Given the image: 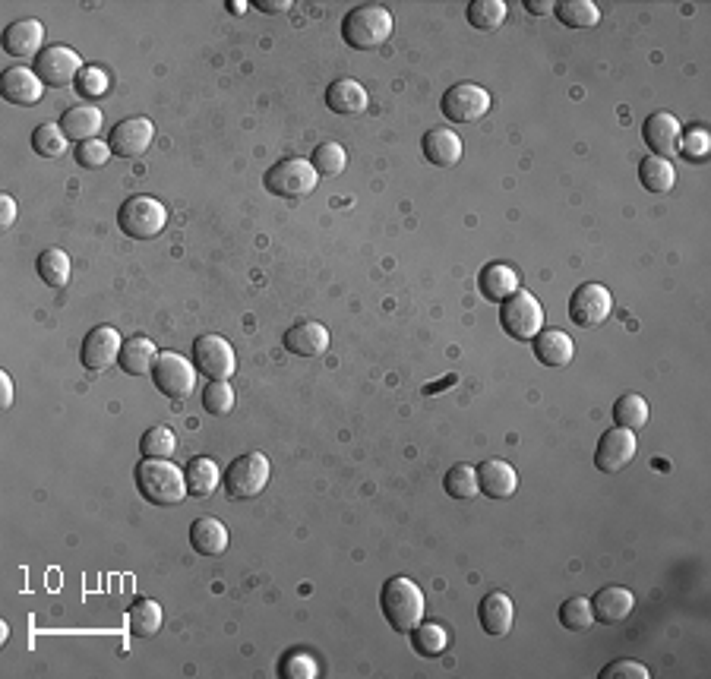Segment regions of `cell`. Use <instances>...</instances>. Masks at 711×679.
<instances>
[{
    "mask_svg": "<svg viewBox=\"0 0 711 679\" xmlns=\"http://www.w3.org/2000/svg\"><path fill=\"white\" fill-rule=\"evenodd\" d=\"M136 487L152 506H177L184 496H190L181 465L168 462V458H143L136 468Z\"/></svg>",
    "mask_w": 711,
    "mask_h": 679,
    "instance_id": "cell-1",
    "label": "cell"
},
{
    "mask_svg": "<svg viewBox=\"0 0 711 679\" xmlns=\"http://www.w3.org/2000/svg\"><path fill=\"white\" fill-rule=\"evenodd\" d=\"M380 607H383V616L389 619V626L395 632L408 635L424 619L427 601H424V591L414 585L411 578L395 575V578H389V582L383 585Z\"/></svg>",
    "mask_w": 711,
    "mask_h": 679,
    "instance_id": "cell-2",
    "label": "cell"
},
{
    "mask_svg": "<svg viewBox=\"0 0 711 679\" xmlns=\"http://www.w3.org/2000/svg\"><path fill=\"white\" fill-rule=\"evenodd\" d=\"M342 38L348 48L373 51L386 45L392 38V13L383 4H361L345 13L342 19Z\"/></svg>",
    "mask_w": 711,
    "mask_h": 679,
    "instance_id": "cell-3",
    "label": "cell"
},
{
    "mask_svg": "<svg viewBox=\"0 0 711 679\" xmlns=\"http://www.w3.org/2000/svg\"><path fill=\"white\" fill-rule=\"evenodd\" d=\"M117 225L133 241H155L168 225V209L155 196H130L117 212Z\"/></svg>",
    "mask_w": 711,
    "mask_h": 679,
    "instance_id": "cell-4",
    "label": "cell"
},
{
    "mask_svg": "<svg viewBox=\"0 0 711 679\" xmlns=\"http://www.w3.org/2000/svg\"><path fill=\"white\" fill-rule=\"evenodd\" d=\"M263 184L269 193L275 196H285V199H298V196H310L320 184V174L310 165V158H282V162H275Z\"/></svg>",
    "mask_w": 711,
    "mask_h": 679,
    "instance_id": "cell-5",
    "label": "cell"
},
{
    "mask_svg": "<svg viewBox=\"0 0 711 679\" xmlns=\"http://www.w3.org/2000/svg\"><path fill=\"white\" fill-rule=\"evenodd\" d=\"M500 326L516 342H535V335L544 329V310L538 297L531 291H516L512 297H506L500 310Z\"/></svg>",
    "mask_w": 711,
    "mask_h": 679,
    "instance_id": "cell-6",
    "label": "cell"
},
{
    "mask_svg": "<svg viewBox=\"0 0 711 679\" xmlns=\"http://www.w3.org/2000/svg\"><path fill=\"white\" fill-rule=\"evenodd\" d=\"M269 484V458L263 452H247L234 458L225 471V490L234 499H253L260 496Z\"/></svg>",
    "mask_w": 711,
    "mask_h": 679,
    "instance_id": "cell-7",
    "label": "cell"
},
{
    "mask_svg": "<svg viewBox=\"0 0 711 679\" xmlns=\"http://www.w3.org/2000/svg\"><path fill=\"white\" fill-rule=\"evenodd\" d=\"M610 313H614V297H610V291L598 282L579 285L569 297V319L579 329L601 326L604 319H610Z\"/></svg>",
    "mask_w": 711,
    "mask_h": 679,
    "instance_id": "cell-8",
    "label": "cell"
},
{
    "mask_svg": "<svg viewBox=\"0 0 711 679\" xmlns=\"http://www.w3.org/2000/svg\"><path fill=\"white\" fill-rule=\"evenodd\" d=\"M440 111L456 124H474L490 111V92L474 83H459L443 92Z\"/></svg>",
    "mask_w": 711,
    "mask_h": 679,
    "instance_id": "cell-9",
    "label": "cell"
},
{
    "mask_svg": "<svg viewBox=\"0 0 711 679\" xmlns=\"http://www.w3.org/2000/svg\"><path fill=\"white\" fill-rule=\"evenodd\" d=\"M193 361L196 370L206 373L209 379H231L237 370V357L231 342H225L222 335H200L193 342Z\"/></svg>",
    "mask_w": 711,
    "mask_h": 679,
    "instance_id": "cell-10",
    "label": "cell"
},
{
    "mask_svg": "<svg viewBox=\"0 0 711 679\" xmlns=\"http://www.w3.org/2000/svg\"><path fill=\"white\" fill-rule=\"evenodd\" d=\"M155 386L168 398H187L196 389V367H190L177 351H162L155 361Z\"/></svg>",
    "mask_w": 711,
    "mask_h": 679,
    "instance_id": "cell-11",
    "label": "cell"
},
{
    "mask_svg": "<svg viewBox=\"0 0 711 679\" xmlns=\"http://www.w3.org/2000/svg\"><path fill=\"white\" fill-rule=\"evenodd\" d=\"M35 73L45 86H70L83 73L79 54L67 45H51L35 57Z\"/></svg>",
    "mask_w": 711,
    "mask_h": 679,
    "instance_id": "cell-12",
    "label": "cell"
},
{
    "mask_svg": "<svg viewBox=\"0 0 711 679\" xmlns=\"http://www.w3.org/2000/svg\"><path fill=\"white\" fill-rule=\"evenodd\" d=\"M636 452H639L636 433L626 430V427H614V430H607L601 436V443L595 449V465L604 474H617L632 462V458H636Z\"/></svg>",
    "mask_w": 711,
    "mask_h": 679,
    "instance_id": "cell-13",
    "label": "cell"
},
{
    "mask_svg": "<svg viewBox=\"0 0 711 679\" xmlns=\"http://www.w3.org/2000/svg\"><path fill=\"white\" fill-rule=\"evenodd\" d=\"M121 351H124L121 332L114 326H95L83 342V367L92 373H102L114 361H121Z\"/></svg>",
    "mask_w": 711,
    "mask_h": 679,
    "instance_id": "cell-14",
    "label": "cell"
},
{
    "mask_svg": "<svg viewBox=\"0 0 711 679\" xmlns=\"http://www.w3.org/2000/svg\"><path fill=\"white\" fill-rule=\"evenodd\" d=\"M152 139H155V124L149 117H127V121H121L111 130L108 146L121 158H140L143 152H149Z\"/></svg>",
    "mask_w": 711,
    "mask_h": 679,
    "instance_id": "cell-15",
    "label": "cell"
},
{
    "mask_svg": "<svg viewBox=\"0 0 711 679\" xmlns=\"http://www.w3.org/2000/svg\"><path fill=\"white\" fill-rule=\"evenodd\" d=\"M680 136H683V127L674 114L667 111H655L645 117L642 124V139L648 143V149L655 152L658 158H670V155H680Z\"/></svg>",
    "mask_w": 711,
    "mask_h": 679,
    "instance_id": "cell-16",
    "label": "cell"
},
{
    "mask_svg": "<svg viewBox=\"0 0 711 679\" xmlns=\"http://www.w3.org/2000/svg\"><path fill=\"white\" fill-rule=\"evenodd\" d=\"M45 26L38 19H16L4 29V51L10 57H38L45 48Z\"/></svg>",
    "mask_w": 711,
    "mask_h": 679,
    "instance_id": "cell-17",
    "label": "cell"
},
{
    "mask_svg": "<svg viewBox=\"0 0 711 679\" xmlns=\"http://www.w3.org/2000/svg\"><path fill=\"white\" fill-rule=\"evenodd\" d=\"M591 610H595V623L617 626L632 610H636V594H632L629 588H620V585H607L595 594Z\"/></svg>",
    "mask_w": 711,
    "mask_h": 679,
    "instance_id": "cell-18",
    "label": "cell"
},
{
    "mask_svg": "<svg viewBox=\"0 0 711 679\" xmlns=\"http://www.w3.org/2000/svg\"><path fill=\"white\" fill-rule=\"evenodd\" d=\"M367 105H370V95L358 79H335V83L326 89V108L332 114L358 117L367 111Z\"/></svg>",
    "mask_w": 711,
    "mask_h": 679,
    "instance_id": "cell-19",
    "label": "cell"
},
{
    "mask_svg": "<svg viewBox=\"0 0 711 679\" xmlns=\"http://www.w3.org/2000/svg\"><path fill=\"white\" fill-rule=\"evenodd\" d=\"M478 487L490 499H509L519 490V474L503 458H490V462L478 465Z\"/></svg>",
    "mask_w": 711,
    "mask_h": 679,
    "instance_id": "cell-20",
    "label": "cell"
},
{
    "mask_svg": "<svg viewBox=\"0 0 711 679\" xmlns=\"http://www.w3.org/2000/svg\"><path fill=\"white\" fill-rule=\"evenodd\" d=\"M42 95H45V83L38 79L35 70L29 67H10L4 73V98L10 105H38L42 102Z\"/></svg>",
    "mask_w": 711,
    "mask_h": 679,
    "instance_id": "cell-21",
    "label": "cell"
},
{
    "mask_svg": "<svg viewBox=\"0 0 711 679\" xmlns=\"http://www.w3.org/2000/svg\"><path fill=\"white\" fill-rule=\"evenodd\" d=\"M478 288H481V294L487 297V301L503 304L506 297L522 291V282H519V272L512 269L509 263H490L478 275Z\"/></svg>",
    "mask_w": 711,
    "mask_h": 679,
    "instance_id": "cell-22",
    "label": "cell"
},
{
    "mask_svg": "<svg viewBox=\"0 0 711 679\" xmlns=\"http://www.w3.org/2000/svg\"><path fill=\"white\" fill-rule=\"evenodd\" d=\"M285 348L298 357H316L329 348V332L323 323H313V319H304V323H294L285 332Z\"/></svg>",
    "mask_w": 711,
    "mask_h": 679,
    "instance_id": "cell-23",
    "label": "cell"
},
{
    "mask_svg": "<svg viewBox=\"0 0 711 679\" xmlns=\"http://www.w3.org/2000/svg\"><path fill=\"white\" fill-rule=\"evenodd\" d=\"M535 357L544 367H569L576 357V345L560 329H541L535 335Z\"/></svg>",
    "mask_w": 711,
    "mask_h": 679,
    "instance_id": "cell-24",
    "label": "cell"
},
{
    "mask_svg": "<svg viewBox=\"0 0 711 679\" xmlns=\"http://www.w3.org/2000/svg\"><path fill=\"white\" fill-rule=\"evenodd\" d=\"M424 158L437 168H452L462 158V136L446 127H437L424 136Z\"/></svg>",
    "mask_w": 711,
    "mask_h": 679,
    "instance_id": "cell-25",
    "label": "cell"
},
{
    "mask_svg": "<svg viewBox=\"0 0 711 679\" xmlns=\"http://www.w3.org/2000/svg\"><path fill=\"white\" fill-rule=\"evenodd\" d=\"M478 619H481V626H484L487 635H497V638H500V635H506V632L512 629V619H516V607H512L509 594L493 591V594H487L484 601H481Z\"/></svg>",
    "mask_w": 711,
    "mask_h": 679,
    "instance_id": "cell-26",
    "label": "cell"
},
{
    "mask_svg": "<svg viewBox=\"0 0 711 679\" xmlns=\"http://www.w3.org/2000/svg\"><path fill=\"white\" fill-rule=\"evenodd\" d=\"M190 544L200 556H222L228 550V528L219 518H196L190 525Z\"/></svg>",
    "mask_w": 711,
    "mask_h": 679,
    "instance_id": "cell-27",
    "label": "cell"
},
{
    "mask_svg": "<svg viewBox=\"0 0 711 679\" xmlns=\"http://www.w3.org/2000/svg\"><path fill=\"white\" fill-rule=\"evenodd\" d=\"M158 354L162 351H155V342H149L146 335H133L130 342H124V351H121V370L130 373V376H149L155 370V361H158Z\"/></svg>",
    "mask_w": 711,
    "mask_h": 679,
    "instance_id": "cell-28",
    "label": "cell"
},
{
    "mask_svg": "<svg viewBox=\"0 0 711 679\" xmlns=\"http://www.w3.org/2000/svg\"><path fill=\"white\" fill-rule=\"evenodd\" d=\"M61 130L67 133V139H76V146L86 143V139H98V133H102V111L92 105H76L61 117Z\"/></svg>",
    "mask_w": 711,
    "mask_h": 679,
    "instance_id": "cell-29",
    "label": "cell"
},
{
    "mask_svg": "<svg viewBox=\"0 0 711 679\" xmlns=\"http://www.w3.org/2000/svg\"><path fill=\"white\" fill-rule=\"evenodd\" d=\"M184 477H187V493L206 499L209 493H215V487H219L222 471H219V465L212 462V458L196 455V458H190V462H187Z\"/></svg>",
    "mask_w": 711,
    "mask_h": 679,
    "instance_id": "cell-30",
    "label": "cell"
},
{
    "mask_svg": "<svg viewBox=\"0 0 711 679\" xmlns=\"http://www.w3.org/2000/svg\"><path fill=\"white\" fill-rule=\"evenodd\" d=\"M35 269H38V278H42L48 288H67L70 272H73L70 256L61 247H48V250L38 253Z\"/></svg>",
    "mask_w": 711,
    "mask_h": 679,
    "instance_id": "cell-31",
    "label": "cell"
},
{
    "mask_svg": "<svg viewBox=\"0 0 711 679\" xmlns=\"http://www.w3.org/2000/svg\"><path fill=\"white\" fill-rule=\"evenodd\" d=\"M639 181L648 193H667V190H674V184H677V168L670 165V158L648 155V158H642V165H639Z\"/></svg>",
    "mask_w": 711,
    "mask_h": 679,
    "instance_id": "cell-32",
    "label": "cell"
},
{
    "mask_svg": "<svg viewBox=\"0 0 711 679\" xmlns=\"http://www.w3.org/2000/svg\"><path fill=\"white\" fill-rule=\"evenodd\" d=\"M130 635L133 638H152L162 629V607H158L152 597H140L133 607H130Z\"/></svg>",
    "mask_w": 711,
    "mask_h": 679,
    "instance_id": "cell-33",
    "label": "cell"
},
{
    "mask_svg": "<svg viewBox=\"0 0 711 679\" xmlns=\"http://www.w3.org/2000/svg\"><path fill=\"white\" fill-rule=\"evenodd\" d=\"M408 635H411L414 651H418L421 657H440L449 648V632L440 623H424L421 619V623L414 626Z\"/></svg>",
    "mask_w": 711,
    "mask_h": 679,
    "instance_id": "cell-34",
    "label": "cell"
},
{
    "mask_svg": "<svg viewBox=\"0 0 711 679\" xmlns=\"http://www.w3.org/2000/svg\"><path fill=\"white\" fill-rule=\"evenodd\" d=\"M553 13H557L560 23L569 29H591L601 23V10L598 4H591V0H563Z\"/></svg>",
    "mask_w": 711,
    "mask_h": 679,
    "instance_id": "cell-35",
    "label": "cell"
},
{
    "mask_svg": "<svg viewBox=\"0 0 711 679\" xmlns=\"http://www.w3.org/2000/svg\"><path fill=\"white\" fill-rule=\"evenodd\" d=\"M614 421L617 427H626V430H642L648 424V402L642 395L636 392H626L617 398V405H614Z\"/></svg>",
    "mask_w": 711,
    "mask_h": 679,
    "instance_id": "cell-36",
    "label": "cell"
},
{
    "mask_svg": "<svg viewBox=\"0 0 711 679\" xmlns=\"http://www.w3.org/2000/svg\"><path fill=\"white\" fill-rule=\"evenodd\" d=\"M506 13H509V7L503 4V0H471L468 4V23L474 29H481V32H493V29L503 26Z\"/></svg>",
    "mask_w": 711,
    "mask_h": 679,
    "instance_id": "cell-37",
    "label": "cell"
},
{
    "mask_svg": "<svg viewBox=\"0 0 711 679\" xmlns=\"http://www.w3.org/2000/svg\"><path fill=\"white\" fill-rule=\"evenodd\" d=\"M310 165L316 168V174H326V177H339L348 165V152L342 143H335V139H329V143H320L313 149L310 155Z\"/></svg>",
    "mask_w": 711,
    "mask_h": 679,
    "instance_id": "cell-38",
    "label": "cell"
},
{
    "mask_svg": "<svg viewBox=\"0 0 711 679\" xmlns=\"http://www.w3.org/2000/svg\"><path fill=\"white\" fill-rule=\"evenodd\" d=\"M443 487H446V493H449L452 499H474V496L481 493V487H478V468H474V465H456V468H449Z\"/></svg>",
    "mask_w": 711,
    "mask_h": 679,
    "instance_id": "cell-39",
    "label": "cell"
},
{
    "mask_svg": "<svg viewBox=\"0 0 711 679\" xmlns=\"http://www.w3.org/2000/svg\"><path fill=\"white\" fill-rule=\"evenodd\" d=\"M67 133L61 130V124H42L32 133V149L42 158H61L67 152Z\"/></svg>",
    "mask_w": 711,
    "mask_h": 679,
    "instance_id": "cell-40",
    "label": "cell"
},
{
    "mask_svg": "<svg viewBox=\"0 0 711 679\" xmlns=\"http://www.w3.org/2000/svg\"><path fill=\"white\" fill-rule=\"evenodd\" d=\"M174 449H177V436H174V430L165 427V424L149 427V430L143 433V439H140L143 458H171Z\"/></svg>",
    "mask_w": 711,
    "mask_h": 679,
    "instance_id": "cell-41",
    "label": "cell"
},
{
    "mask_svg": "<svg viewBox=\"0 0 711 679\" xmlns=\"http://www.w3.org/2000/svg\"><path fill=\"white\" fill-rule=\"evenodd\" d=\"M591 623H595V610H591L588 597H569V601L560 607V626H566L572 632H585Z\"/></svg>",
    "mask_w": 711,
    "mask_h": 679,
    "instance_id": "cell-42",
    "label": "cell"
},
{
    "mask_svg": "<svg viewBox=\"0 0 711 679\" xmlns=\"http://www.w3.org/2000/svg\"><path fill=\"white\" fill-rule=\"evenodd\" d=\"M203 408L212 417L231 414V408H234V389H231L228 379H212V383L206 386V392H203Z\"/></svg>",
    "mask_w": 711,
    "mask_h": 679,
    "instance_id": "cell-43",
    "label": "cell"
},
{
    "mask_svg": "<svg viewBox=\"0 0 711 679\" xmlns=\"http://www.w3.org/2000/svg\"><path fill=\"white\" fill-rule=\"evenodd\" d=\"M711 152V136L708 130L702 127H693V130H686V136H680V155L686 158V162H705Z\"/></svg>",
    "mask_w": 711,
    "mask_h": 679,
    "instance_id": "cell-44",
    "label": "cell"
},
{
    "mask_svg": "<svg viewBox=\"0 0 711 679\" xmlns=\"http://www.w3.org/2000/svg\"><path fill=\"white\" fill-rule=\"evenodd\" d=\"M111 146L105 143V139H86V143H79L76 146V162L83 165V168H105L108 165V158H111Z\"/></svg>",
    "mask_w": 711,
    "mask_h": 679,
    "instance_id": "cell-45",
    "label": "cell"
},
{
    "mask_svg": "<svg viewBox=\"0 0 711 679\" xmlns=\"http://www.w3.org/2000/svg\"><path fill=\"white\" fill-rule=\"evenodd\" d=\"M111 86V79L102 67H83V73L76 76V92L86 98H102Z\"/></svg>",
    "mask_w": 711,
    "mask_h": 679,
    "instance_id": "cell-46",
    "label": "cell"
},
{
    "mask_svg": "<svg viewBox=\"0 0 711 679\" xmlns=\"http://www.w3.org/2000/svg\"><path fill=\"white\" fill-rule=\"evenodd\" d=\"M282 676H288V679H313L316 673V661L310 654H304V651H291V654H285L282 657V670H279Z\"/></svg>",
    "mask_w": 711,
    "mask_h": 679,
    "instance_id": "cell-47",
    "label": "cell"
},
{
    "mask_svg": "<svg viewBox=\"0 0 711 679\" xmlns=\"http://www.w3.org/2000/svg\"><path fill=\"white\" fill-rule=\"evenodd\" d=\"M598 676L601 679H648L651 673L639 661H614V664H607Z\"/></svg>",
    "mask_w": 711,
    "mask_h": 679,
    "instance_id": "cell-48",
    "label": "cell"
},
{
    "mask_svg": "<svg viewBox=\"0 0 711 679\" xmlns=\"http://www.w3.org/2000/svg\"><path fill=\"white\" fill-rule=\"evenodd\" d=\"M13 222H16V199L10 193H4L0 196V225L10 228Z\"/></svg>",
    "mask_w": 711,
    "mask_h": 679,
    "instance_id": "cell-49",
    "label": "cell"
},
{
    "mask_svg": "<svg viewBox=\"0 0 711 679\" xmlns=\"http://www.w3.org/2000/svg\"><path fill=\"white\" fill-rule=\"evenodd\" d=\"M0 405H4V411L13 405V379H10V373H0Z\"/></svg>",
    "mask_w": 711,
    "mask_h": 679,
    "instance_id": "cell-50",
    "label": "cell"
},
{
    "mask_svg": "<svg viewBox=\"0 0 711 679\" xmlns=\"http://www.w3.org/2000/svg\"><path fill=\"white\" fill-rule=\"evenodd\" d=\"M525 10L535 13V16H544V13L557 10V4H553V0H525Z\"/></svg>",
    "mask_w": 711,
    "mask_h": 679,
    "instance_id": "cell-51",
    "label": "cell"
},
{
    "mask_svg": "<svg viewBox=\"0 0 711 679\" xmlns=\"http://www.w3.org/2000/svg\"><path fill=\"white\" fill-rule=\"evenodd\" d=\"M256 10H263V13H285V10H291V0H260Z\"/></svg>",
    "mask_w": 711,
    "mask_h": 679,
    "instance_id": "cell-52",
    "label": "cell"
},
{
    "mask_svg": "<svg viewBox=\"0 0 711 679\" xmlns=\"http://www.w3.org/2000/svg\"><path fill=\"white\" fill-rule=\"evenodd\" d=\"M228 10H234V13H244V10H247V4H244V0H228Z\"/></svg>",
    "mask_w": 711,
    "mask_h": 679,
    "instance_id": "cell-53",
    "label": "cell"
}]
</instances>
